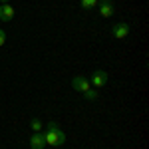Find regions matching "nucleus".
<instances>
[{
    "label": "nucleus",
    "instance_id": "11",
    "mask_svg": "<svg viewBox=\"0 0 149 149\" xmlns=\"http://www.w3.org/2000/svg\"><path fill=\"white\" fill-rule=\"evenodd\" d=\"M4 44H6V32L0 30V46H4Z\"/></svg>",
    "mask_w": 149,
    "mask_h": 149
},
{
    "label": "nucleus",
    "instance_id": "13",
    "mask_svg": "<svg viewBox=\"0 0 149 149\" xmlns=\"http://www.w3.org/2000/svg\"><path fill=\"white\" fill-rule=\"evenodd\" d=\"M103 2H107V0H103Z\"/></svg>",
    "mask_w": 149,
    "mask_h": 149
},
{
    "label": "nucleus",
    "instance_id": "5",
    "mask_svg": "<svg viewBox=\"0 0 149 149\" xmlns=\"http://www.w3.org/2000/svg\"><path fill=\"white\" fill-rule=\"evenodd\" d=\"M14 18V8L10 4H0V20L2 22H10Z\"/></svg>",
    "mask_w": 149,
    "mask_h": 149
},
{
    "label": "nucleus",
    "instance_id": "9",
    "mask_svg": "<svg viewBox=\"0 0 149 149\" xmlns=\"http://www.w3.org/2000/svg\"><path fill=\"white\" fill-rule=\"evenodd\" d=\"M30 125H32V129H34V133H40V131H42V125H44V123H42L40 119H32V121H30Z\"/></svg>",
    "mask_w": 149,
    "mask_h": 149
},
{
    "label": "nucleus",
    "instance_id": "3",
    "mask_svg": "<svg viewBox=\"0 0 149 149\" xmlns=\"http://www.w3.org/2000/svg\"><path fill=\"white\" fill-rule=\"evenodd\" d=\"M127 34H129V26L125 22H119V24L111 26V36H113L115 40H123Z\"/></svg>",
    "mask_w": 149,
    "mask_h": 149
},
{
    "label": "nucleus",
    "instance_id": "6",
    "mask_svg": "<svg viewBox=\"0 0 149 149\" xmlns=\"http://www.w3.org/2000/svg\"><path fill=\"white\" fill-rule=\"evenodd\" d=\"M46 147V141H44V133H34L30 137V149H44Z\"/></svg>",
    "mask_w": 149,
    "mask_h": 149
},
{
    "label": "nucleus",
    "instance_id": "7",
    "mask_svg": "<svg viewBox=\"0 0 149 149\" xmlns=\"http://www.w3.org/2000/svg\"><path fill=\"white\" fill-rule=\"evenodd\" d=\"M113 4H109V2H103L102 6H100V16H103V18H109V16H113Z\"/></svg>",
    "mask_w": 149,
    "mask_h": 149
},
{
    "label": "nucleus",
    "instance_id": "12",
    "mask_svg": "<svg viewBox=\"0 0 149 149\" xmlns=\"http://www.w3.org/2000/svg\"><path fill=\"white\" fill-rule=\"evenodd\" d=\"M0 2H2V4H8V0H0Z\"/></svg>",
    "mask_w": 149,
    "mask_h": 149
},
{
    "label": "nucleus",
    "instance_id": "8",
    "mask_svg": "<svg viewBox=\"0 0 149 149\" xmlns=\"http://www.w3.org/2000/svg\"><path fill=\"white\" fill-rule=\"evenodd\" d=\"M95 4H97V0H81L84 10H92V8H95Z\"/></svg>",
    "mask_w": 149,
    "mask_h": 149
},
{
    "label": "nucleus",
    "instance_id": "2",
    "mask_svg": "<svg viewBox=\"0 0 149 149\" xmlns=\"http://www.w3.org/2000/svg\"><path fill=\"white\" fill-rule=\"evenodd\" d=\"M107 80H109V76H107V72H103V70H95L92 76H90V81H92L97 90L103 88V86L107 84Z\"/></svg>",
    "mask_w": 149,
    "mask_h": 149
},
{
    "label": "nucleus",
    "instance_id": "4",
    "mask_svg": "<svg viewBox=\"0 0 149 149\" xmlns=\"http://www.w3.org/2000/svg\"><path fill=\"white\" fill-rule=\"evenodd\" d=\"M72 88L84 93V92H88V90H90V81H88L86 76H74V80H72Z\"/></svg>",
    "mask_w": 149,
    "mask_h": 149
},
{
    "label": "nucleus",
    "instance_id": "10",
    "mask_svg": "<svg viewBox=\"0 0 149 149\" xmlns=\"http://www.w3.org/2000/svg\"><path fill=\"white\" fill-rule=\"evenodd\" d=\"M84 97H86V100H95V97H97V92H93V90H88V92H84Z\"/></svg>",
    "mask_w": 149,
    "mask_h": 149
},
{
    "label": "nucleus",
    "instance_id": "1",
    "mask_svg": "<svg viewBox=\"0 0 149 149\" xmlns=\"http://www.w3.org/2000/svg\"><path fill=\"white\" fill-rule=\"evenodd\" d=\"M44 141H46V145H52V147H60L66 143V135L58 127L56 121H48L46 131H44Z\"/></svg>",
    "mask_w": 149,
    "mask_h": 149
}]
</instances>
